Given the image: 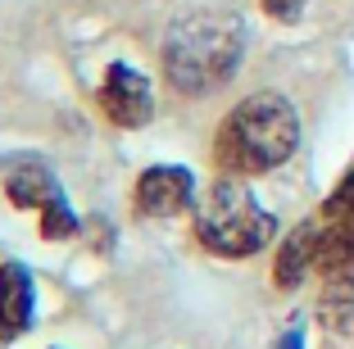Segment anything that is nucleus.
<instances>
[{
    "label": "nucleus",
    "mask_w": 354,
    "mask_h": 349,
    "mask_svg": "<svg viewBox=\"0 0 354 349\" xmlns=\"http://www.w3.org/2000/svg\"><path fill=\"white\" fill-rule=\"evenodd\" d=\"M241 50H245V28L232 10L205 5L177 19L164 37V73L173 91L182 95H205L223 86L236 73Z\"/></svg>",
    "instance_id": "obj_1"
},
{
    "label": "nucleus",
    "mask_w": 354,
    "mask_h": 349,
    "mask_svg": "<svg viewBox=\"0 0 354 349\" xmlns=\"http://www.w3.org/2000/svg\"><path fill=\"white\" fill-rule=\"evenodd\" d=\"M295 145H300V118H295L291 100L277 91H259L245 95L223 118L218 136H214V159L232 177H259L286 164Z\"/></svg>",
    "instance_id": "obj_2"
},
{
    "label": "nucleus",
    "mask_w": 354,
    "mask_h": 349,
    "mask_svg": "<svg viewBox=\"0 0 354 349\" xmlns=\"http://www.w3.org/2000/svg\"><path fill=\"white\" fill-rule=\"evenodd\" d=\"M272 232H277L272 214L232 173L209 186L205 196H200V205H196V236L209 254L250 258L272 240Z\"/></svg>",
    "instance_id": "obj_3"
},
{
    "label": "nucleus",
    "mask_w": 354,
    "mask_h": 349,
    "mask_svg": "<svg viewBox=\"0 0 354 349\" xmlns=\"http://www.w3.org/2000/svg\"><path fill=\"white\" fill-rule=\"evenodd\" d=\"M100 113L114 127H146L150 113H155V95H150V82L132 64H114L100 82Z\"/></svg>",
    "instance_id": "obj_4"
},
{
    "label": "nucleus",
    "mask_w": 354,
    "mask_h": 349,
    "mask_svg": "<svg viewBox=\"0 0 354 349\" xmlns=\"http://www.w3.org/2000/svg\"><path fill=\"white\" fill-rule=\"evenodd\" d=\"M196 200V177L177 164H159L146 168L136 177V209L146 218H173Z\"/></svg>",
    "instance_id": "obj_5"
},
{
    "label": "nucleus",
    "mask_w": 354,
    "mask_h": 349,
    "mask_svg": "<svg viewBox=\"0 0 354 349\" xmlns=\"http://www.w3.org/2000/svg\"><path fill=\"white\" fill-rule=\"evenodd\" d=\"M32 272L23 263H0V345H14L32 327Z\"/></svg>",
    "instance_id": "obj_6"
},
{
    "label": "nucleus",
    "mask_w": 354,
    "mask_h": 349,
    "mask_svg": "<svg viewBox=\"0 0 354 349\" xmlns=\"http://www.w3.org/2000/svg\"><path fill=\"white\" fill-rule=\"evenodd\" d=\"M5 196H10V205H19V209H37V214H41V209H46V205H55L64 191H59L55 173L41 164V159H14L10 173H5Z\"/></svg>",
    "instance_id": "obj_7"
},
{
    "label": "nucleus",
    "mask_w": 354,
    "mask_h": 349,
    "mask_svg": "<svg viewBox=\"0 0 354 349\" xmlns=\"http://www.w3.org/2000/svg\"><path fill=\"white\" fill-rule=\"evenodd\" d=\"M318 272L332 286H354V214L350 218H332L318 236Z\"/></svg>",
    "instance_id": "obj_8"
},
{
    "label": "nucleus",
    "mask_w": 354,
    "mask_h": 349,
    "mask_svg": "<svg viewBox=\"0 0 354 349\" xmlns=\"http://www.w3.org/2000/svg\"><path fill=\"white\" fill-rule=\"evenodd\" d=\"M318 236H323V227H318V223H300L291 236L281 240L277 263H272V277H277V286H281V290L300 286L304 272L318 263Z\"/></svg>",
    "instance_id": "obj_9"
},
{
    "label": "nucleus",
    "mask_w": 354,
    "mask_h": 349,
    "mask_svg": "<svg viewBox=\"0 0 354 349\" xmlns=\"http://www.w3.org/2000/svg\"><path fill=\"white\" fill-rule=\"evenodd\" d=\"M77 232V214L68 209V200H55V205H46L41 209V236L46 240H64V236H73Z\"/></svg>",
    "instance_id": "obj_10"
},
{
    "label": "nucleus",
    "mask_w": 354,
    "mask_h": 349,
    "mask_svg": "<svg viewBox=\"0 0 354 349\" xmlns=\"http://www.w3.org/2000/svg\"><path fill=\"white\" fill-rule=\"evenodd\" d=\"M354 214V168L341 177V186H336L332 196H327L323 205V223H332V218H350Z\"/></svg>",
    "instance_id": "obj_11"
},
{
    "label": "nucleus",
    "mask_w": 354,
    "mask_h": 349,
    "mask_svg": "<svg viewBox=\"0 0 354 349\" xmlns=\"http://www.w3.org/2000/svg\"><path fill=\"white\" fill-rule=\"evenodd\" d=\"M263 10H268L277 23H295L304 14V0H263Z\"/></svg>",
    "instance_id": "obj_12"
},
{
    "label": "nucleus",
    "mask_w": 354,
    "mask_h": 349,
    "mask_svg": "<svg viewBox=\"0 0 354 349\" xmlns=\"http://www.w3.org/2000/svg\"><path fill=\"white\" fill-rule=\"evenodd\" d=\"M277 349H304V331H300V327H291L286 336L277 340Z\"/></svg>",
    "instance_id": "obj_13"
}]
</instances>
